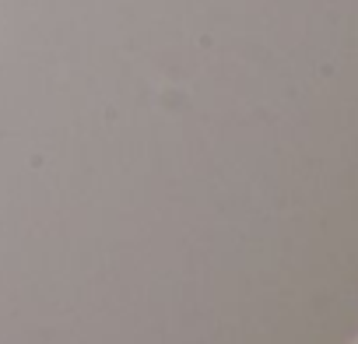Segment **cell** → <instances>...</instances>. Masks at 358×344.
I'll return each instance as SVG.
<instances>
[]
</instances>
